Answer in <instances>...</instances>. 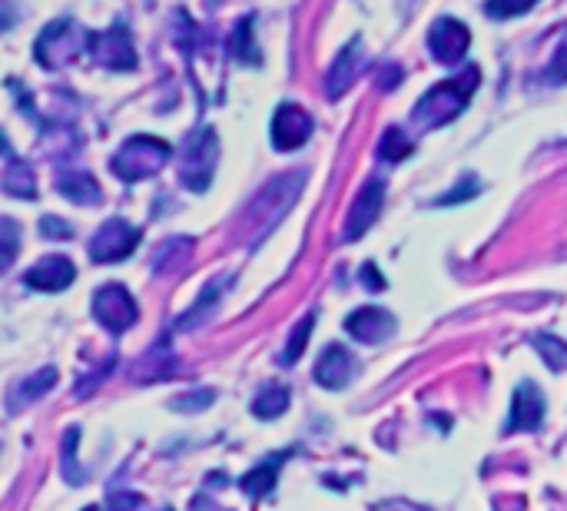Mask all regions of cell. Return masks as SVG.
I'll use <instances>...</instances> for the list:
<instances>
[{"instance_id": "21", "label": "cell", "mask_w": 567, "mask_h": 511, "mask_svg": "<svg viewBox=\"0 0 567 511\" xmlns=\"http://www.w3.org/2000/svg\"><path fill=\"white\" fill-rule=\"evenodd\" d=\"M57 190L74 200V203H84V207H97L100 203V184L90 177V174H74V169H64V174L57 177Z\"/></svg>"}, {"instance_id": "29", "label": "cell", "mask_w": 567, "mask_h": 511, "mask_svg": "<svg viewBox=\"0 0 567 511\" xmlns=\"http://www.w3.org/2000/svg\"><path fill=\"white\" fill-rule=\"evenodd\" d=\"M213 389H193V392H186V396H176L169 399V409L173 412H186V415H200L203 409L213 406Z\"/></svg>"}, {"instance_id": "15", "label": "cell", "mask_w": 567, "mask_h": 511, "mask_svg": "<svg viewBox=\"0 0 567 511\" xmlns=\"http://www.w3.org/2000/svg\"><path fill=\"white\" fill-rule=\"evenodd\" d=\"M74 279H77V266L60 253L44 256L34 269L24 273V282L37 292H64Z\"/></svg>"}, {"instance_id": "5", "label": "cell", "mask_w": 567, "mask_h": 511, "mask_svg": "<svg viewBox=\"0 0 567 511\" xmlns=\"http://www.w3.org/2000/svg\"><path fill=\"white\" fill-rule=\"evenodd\" d=\"M84 41H90V34L84 27H77L70 18H60L57 24H51L41 37H37V60L47 67V70H60L67 64H74L80 57V51L87 47Z\"/></svg>"}, {"instance_id": "7", "label": "cell", "mask_w": 567, "mask_h": 511, "mask_svg": "<svg viewBox=\"0 0 567 511\" xmlns=\"http://www.w3.org/2000/svg\"><path fill=\"white\" fill-rule=\"evenodd\" d=\"M87 51H90V57H93L100 67H107V70H133V67H136V51H133L130 31H126L123 21H116L110 31L90 34Z\"/></svg>"}, {"instance_id": "8", "label": "cell", "mask_w": 567, "mask_h": 511, "mask_svg": "<svg viewBox=\"0 0 567 511\" xmlns=\"http://www.w3.org/2000/svg\"><path fill=\"white\" fill-rule=\"evenodd\" d=\"M140 236L143 233L136 226H130L126 220H107L90 240V259L93 263H120L140 246Z\"/></svg>"}, {"instance_id": "14", "label": "cell", "mask_w": 567, "mask_h": 511, "mask_svg": "<svg viewBox=\"0 0 567 511\" xmlns=\"http://www.w3.org/2000/svg\"><path fill=\"white\" fill-rule=\"evenodd\" d=\"M541 419H544V396H541V389L534 382H521L514 389L504 432L508 435H514V432H537L541 429Z\"/></svg>"}, {"instance_id": "10", "label": "cell", "mask_w": 567, "mask_h": 511, "mask_svg": "<svg viewBox=\"0 0 567 511\" xmlns=\"http://www.w3.org/2000/svg\"><path fill=\"white\" fill-rule=\"evenodd\" d=\"M396 325H399V319L382 306H362L345 319V332L352 338H358V343H365V346L386 343V338L396 332Z\"/></svg>"}, {"instance_id": "25", "label": "cell", "mask_w": 567, "mask_h": 511, "mask_svg": "<svg viewBox=\"0 0 567 511\" xmlns=\"http://www.w3.org/2000/svg\"><path fill=\"white\" fill-rule=\"evenodd\" d=\"M312 325H315V312H309L296 329H292V335H289V343H286V349H282V356H279V363L282 366H296V359L305 353V346H309V332H312Z\"/></svg>"}, {"instance_id": "24", "label": "cell", "mask_w": 567, "mask_h": 511, "mask_svg": "<svg viewBox=\"0 0 567 511\" xmlns=\"http://www.w3.org/2000/svg\"><path fill=\"white\" fill-rule=\"evenodd\" d=\"M289 402H292L289 389L273 382V386H266V389L253 399V415H256V419H279V415H286Z\"/></svg>"}, {"instance_id": "16", "label": "cell", "mask_w": 567, "mask_h": 511, "mask_svg": "<svg viewBox=\"0 0 567 511\" xmlns=\"http://www.w3.org/2000/svg\"><path fill=\"white\" fill-rule=\"evenodd\" d=\"M176 373V356L169 349V338H163V343H156L146 356H140L133 363V373L130 379L140 382V386H153V382H163Z\"/></svg>"}, {"instance_id": "2", "label": "cell", "mask_w": 567, "mask_h": 511, "mask_svg": "<svg viewBox=\"0 0 567 511\" xmlns=\"http://www.w3.org/2000/svg\"><path fill=\"white\" fill-rule=\"evenodd\" d=\"M481 84V70L478 67H465L462 74H455L452 80H442L438 87H432L415 107H412V123L419 130H438L445 123H452L471 100V93Z\"/></svg>"}, {"instance_id": "11", "label": "cell", "mask_w": 567, "mask_h": 511, "mask_svg": "<svg viewBox=\"0 0 567 511\" xmlns=\"http://www.w3.org/2000/svg\"><path fill=\"white\" fill-rule=\"evenodd\" d=\"M468 44H471V34H468V27H465L462 21H455V18H442V21H435L432 31H429V51H432V57H435L438 64H445V67L458 64V60L468 54Z\"/></svg>"}, {"instance_id": "30", "label": "cell", "mask_w": 567, "mask_h": 511, "mask_svg": "<svg viewBox=\"0 0 567 511\" xmlns=\"http://www.w3.org/2000/svg\"><path fill=\"white\" fill-rule=\"evenodd\" d=\"M537 4V0H488V18H494V21H504V18H518V14H524V11H531Z\"/></svg>"}, {"instance_id": "19", "label": "cell", "mask_w": 567, "mask_h": 511, "mask_svg": "<svg viewBox=\"0 0 567 511\" xmlns=\"http://www.w3.org/2000/svg\"><path fill=\"white\" fill-rule=\"evenodd\" d=\"M8 153V166H4V193L8 197H21V200H37V180L34 169L27 166V159L14 156V149Z\"/></svg>"}, {"instance_id": "1", "label": "cell", "mask_w": 567, "mask_h": 511, "mask_svg": "<svg viewBox=\"0 0 567 511\" xmlns=\"http://www.w3.org/2000/svg\"><path fill=\"white\" fill-rule=\"evenodd\" d=\"M305 187V174H279L276 180H269L249 203L246 210V230H249V246H259L296 207L299 193Z\"/></svg>"}, {"instance_id": "3", "label": "cell", "mask_w": 567, "mask_h": 511, "mask_svg": "<svg viewBox=\"0 0 567 511\" xmlns=\"http://www.w3.org/2000/svg\"><path fill=\"white\" fill-rule=\"evenodd\" d=\"M169 156H173V149H169L166 140L149 136V133H140V136H130L116 149V156L110 159V166H113V174L123 184H140V180L156 177L159 169L169 163Z\"/></svg>"}, {"instance_id": "33", "label": "cell", "mask_w": 567, "mask_h": 511, "mask_svg": "<svg viewBox=\"0 0 567 511\" xmlns=\"http://www.w3.org/2000/svg\"><path fill=\"white\" fill-rule=\"evenodd\" d=\"M0 226H4V230H0V233H4V269H11V263L18 259V223L4 220Z\"/></svg>"}, {"instance_id": "35", "label": "cell", "mask_w": 567, "mask_h": 511, "mask_svg": "<svg viewBox=\"0 0 567 511\" xmlns=\"http://www.w3.org/2000/svg\"><path fill=\"white\" fill-rule=\"evenodd\" d=\"M478 190H481V187H478V184H475L471 177H462V187H458V190H452L448 197H442V200H438V207H452V203H462V200L475 197Z\"/></svg>"}, {"instance_id": "22", "label": "cell", "mask_w": 567, "mask_h": 511, "mask_svg": "<svg viewBox=\"0 0 567 511\" xmlns=\"http://www.w3.org/2000/svg\"><path fill=\"white\" fill-rule=\"evenodd\" d=\"M54 382H57V369H54V366H44L37 376L24 379V382L14 389V396H11L8 409H11V412H18L21 406H31V402H37V399H44V396L54 389Z\"/></svg>"}, {"instance_id": "23", "label": "cell", "mask_w": 567, "mask_h": 511, "mask_svg": "<svg viewBox=\"0 0 567 511\" xmlns=\"http://www.w3.org/2000/svg\"><path fill=\"white\" fill-rule=\"evenodd\" d=\"M189 253H193V240H186V236H173V240H166V243L156 249L153 273H173V269L186 266V263H189Z\"/></svg>"}, {"instance_id": "12", "label": "cell", "mask_w": 567, "mask_h": 511, "mask_svg": "<svg viewBox=\"0 0 567 511\" xmlns=\"http://www.w3.org/2000/svg\"><path fill=\"white\" fill-rule=\"evenodd\" d=\"M312 130H315V123H312V116H309L302 107L282 103V107L276 110V116H273V146H276L279 153L299 149V146L312 136Z\"/></svg>"}, {"instance_id": "4", "label": "cell", "mask_w": 567, "mask_h": 511, "mask_svg": "<svg viewBox=\"0 0 567 511\" xmlns=\"http://www.w3.org/2000/svg\"><path fill=\"white\" fill-rule=\"evenodd\" d=\"M220 159V136L213 126H197L182 140V159H179V184L193 193H207L216 174Z\"/></svg>"}, {"instance_id": "28", "label": "cell", "mask_w": 567, "mask_h": 511, "mask_svg": "<svg viewBox=\"0 0 567 511\" xmlns=\"http://www.w3.org/2000/svg\"><path fill=\"white\" fill-rule=\"evenodd\" d=\"M534 349L541 353V359L547 363V369H554V373L567 369V346L560 343V338H554V335H534Z\"/></svg>"}, {"instance_id": "34", "label": "cell", "mask_w": 567, "mask_h": 511, "mask_svg": "<svg viewBox=\"0 0 567 511\" xmlns=\"http://www.w3.org/2000/svg\"><path fill=\"white\" fill-rule=\"evenodd\" d=\"M41 236H54V240H70L74 236V230H70V223H64V220H57V216H44L41 220Z\"/></svg>"}, {"instance_id": "27", "label": "cell", "mask_w": 567, "mask_h": 511, "mask_svg": "<svg viewBox=\"0 0 567 511\" xmlns=\"http://www.w3.org/2000/svg\"><path fill=\"white\" fill-rule=\"evenodd\" d=\"M409 153H412V143H409V136H405L399 126H389L386 136L378 140V156L389 159V163H399V159H405Z\"/></svg>"}, {"instance_id": "36", "label": "cell", "mask_w": 567, "mask_h": 511, "mask_svg": "<svg viewBox=\"0 0 567 511\" xmlns=\"http://www.w3.org/2000/svg\"><path fill=\"white\" fill-rule=\"evenodd\" d=\"M358 276H362V286H365V289H375V292L386 289V279H382V273H378L375 263H365V266L358 269Z\"/></svg>"}, {"instance_id": "13", "label": "cell", "mask_w": 567, "mask_h": 511, "mask_svg": "<svg viewBox=\"0 0 567 511\" xmlns=\"http://www.w3.org/2000/svg\"><path fill=\"white\" fill-rule=\"evenodd\" d=\"M355 376H358L355 356H352L345 346H338V343L325 346V353H322L319 363H315V382H319L322 389H329V392H338V389H345Z\"/></svg>"}, {"instance_id": "32", "label": "cell", "mask_w": 567, "mask_h": 511, "mask_svg": "<svg viewBox=\"0 0 567 511\" xmlns=\"http://www.w3.org/2000/svg\"><path fill=\"white\" fill-rule=\"evenodd\" d=\"M547 77L557 80V84H567V27H564V34H560V41H557V51H554V57H551Z\"/></svg>"}, {"instance_id": "6", "label": "cell", "mask_w": 567, "mask_h": 511, "mask_svg": "<svg viewBox=\"0 0 567 511\" xmlns=\"http://www.w3.org/2000/svg\"><path fill=\"white\" fill-rule=\"evenodd\" d=\"M93 319H97L107 332L120 335V332H126V329L136 322V299L130 296L126 286L107 282V286H100V289L93 292Z\"/></svg>"}, {"instance_id": "18", "label": "cell", "mask_w": 567, "mask_h": 511, "mask_svg": "<svg viewBox=\"0 0 567 511\" xmlns=\"http://www.w3.org/2000/svg\"><path fill=\"white\" fill-rule=\"evenodd\" d=\"M223 292H226V276H223V279H210L207 289L200 292V299L186 309V315L176 319V332H193V329H200V325L213 315V309L220 306Z\"/></svg>"}, {"instance_id": "31", "label": "cell", "mask_w": 567, "mask_h": 511, "mask_svg": "<svg viewBox=\"0 0 567 511\" xmlns=\"http://www.w3.org/2000/svg\"><path fill=\"white\" fill-rule=\"evenodd\" d=\"M77 438H80V429H77V425H70V429H67V435H64V478H67L70 485L84 481V475H77V462H74Z\"/></svg>"}, {"instance_id": "20", "label": "cell", "mask_w": 567, "mask_h": 511, "mask_svg": "<svg viewBox=\"0 0 567 511\" xmlns=\"http://www.w3.org/2000/svg\"><path fill=\"white\" fill-rule=\"evenodd\" d=\"M289 458V452H279V455H273V458H266V462H259L253 471H246L243 478H240V488L249 495V498H266V495H273V488H276V475H279V465Z\"/></svg>"}, {"instance_id": "9", "label": "cell", "mask_w": 567, "mask_h": 511, "mask_svg": "<svg viewBox=\"0 0 567 511\" xmlns=\"http://www.w3.org/2000/svg\"><path fill=\"white\" fill-rule=\"evenodd\" d=\"M382 203H386V184L382 180H368L358 197L352 200L348 207V216H345V230H342V240L345 243H355L365 236V230H371V223L382 213Z\"/></svg>"}, {"instance_id": "17", "label": "cell", "mask_w": 567, "mask_h": 511, "mask_svg": "<svg viewBox=\"0 0 567 511\" xmlns=\"http://www.w3.org/2000/svg\"><path fill=\"white\" fill-rule=\"evenodd\" d=\"M358 60H362V41L355 37V41H348L345 51L335 57V64H332V70H329V77H325V93H329L332 100H338V97L355 84V77H358Z\"/></svg>"}, {"instance_id": "26", "label": "cell", "mask_w": 567, "mask_h": 511, "mask_svg": "<svg viewBox=\"0 0 567 511\" xmlns=\"http://www.w3.org/2000/svg\"><path fill=\"white\" fill-rule=\"evenodd\" d=\"M233 57L240 60V64H259L263 57H259V51H256V44H253V18H246L240 27H236V34H233Z\"/></svg>"}]
</instances>
